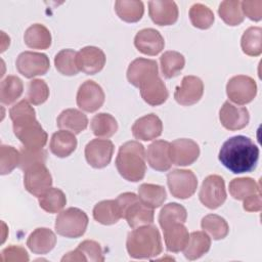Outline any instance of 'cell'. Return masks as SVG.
Segmentation results:
<instances>
[{
    "mask_svg": "<svg viewBox=\"0 0 262 262\" xmlns=\"http://www.w3.org/2000/svg\"><path fill=\"white\" fill-rule=\"evenodd\" d=\"M148 13L158 26H171L178 19V7L174 1H149Z\"/></svg>",
    "mask_w": 262,
    "mask_h": 262,
    "instance_id": "7402d4cb",
    "label": "cell"
},
{
    "mask_svg": "<svg viewBox=\"0 0 262 262\" xmlns=\"http://www.w3.org/2000/svg\"><path fill=\"white\" fill-rule=\"evenodd\" d=\"M203 94V81L196 76H184L181 86L176 87L174 98L181 105H191L200 101Z\"/></svg>",
    "mask_w": 262,
    "mask_h": 262,
    "instance_id": "9a60e30c",
    "label": "cell"
},
{
    "mask_svg": "<svg viewBox=\"0 0 262 262\" xmlns=\"http://www.w3.org/2000/svg\"><path fill=\"white\" fill-rule=\"evenodd\" d=\"M139 90L142 99L152 106L164 103L169 96L167 87L159 75L142 83Z\"/></svg>",
    "mask_w": 262,
    "mask_h": 262,
    "instance_id": "603a6c76",
    "label": "cell"
},
{
    "mask_svg": "<svg viewBox=\"0 0 262 262\" xmlns=\"http://www.w3.org/2000/svg\"><path fill=\"white\" fill-rule=\"evenodd\" d=\"M244 210L247 212H258L262 208V201H261V193H255L247 199L244 200L243 204Z\"/></svg>",
    "mask_w": 262,
    "mask_h": 262,
    "instance_id": "816d5d0a",
    "label": "cell"
},
{
    "mask_svg": "<svg viewBox=\"0 0 262 262\" xmlns=\"http://www.w3.org/2000/svg\"><path fill=\"white\" fill-rule=\"evenodd\" d=\"M13 132L25 147L39 149L47 143L48 135L37 120L13 126Z\"/></svg>",
    "mask_w": 262,
    "mask_h": 262,
    "instance_id": "8fae6325",
    "label": "cell"
},
{
    "mask_svg": "<svg viewBox=\"0 0 262 262\" xmlns=\"http://www.w3.org/2000/svg\"><path fill=\"white\" fill-rule=\"evenodd\" d=\"M77 64L86 75L99 73L105 64L104 52L95 46H86L77 53Z\"/></svg>",
    "mask_w": 262,
    "mask_h": 262,
    "instance_id": "e0dca14e",
    "label": "cell"
},
{
    "mask_svg": "<svg viewBox=\"0 0 262 262\" xmlns=\"http://www.w3.org/2000/svg\"><path fill=\"white\" fill-rule=\"evenodd\" d=\"M169 152L172 165L189 166L198 160L200 147L192 139L179 138L170 143Z\"/></svg>",
    "mask_w": 262,
    "mask_h": 262,
    "instance_id": "4fadbf2b",
    "label": "cell"
},
{
    "mask_svg": "<svg viewBox=\"0 0 262 262\" xmlns=\"http://www.w3.org/2000/svg\"><path fill=\"white\" fill-rule=\"evenodd\" d=\"M1 261L8 262V261H29V255L27 251L20 246L11 245L5 248L1 252Z\"/></svg>",
    "mask_w": 262,
    "mask_h": 262,
    "instance_id": "681fc988",
    "label": "cell"
},
{
    "mask_svg": "<svg viewBox=\"0 0 262 262\" xmlns=\"http://www.w3.org/2000/svg\"><path fill=\"white\" fill-rule=\"evenodd\" d=\"M115 10L122 20L127 23H136L142 17L144 13V6L141 1L118 0L115 2Z\"/></svg>",
    "mask_w": 262,
    "mask_h": 262,
    "instance_id": "836d02e7",
    "label": "cell"
},
{
    "mask_svg": "<svg viewBox=\"0 0 262 262\" xmlns=\"http://www.w3.org/2000/svg\"><path fill=\"white\" fill-rule=\"evenodd\" d=\"M163 123L155 114L145 115L137 119L132 126V134L136 139L148 141L162 134Z\"/></svg>",
    "mask_w": 262,
    "mask_h": 262,
    "instance_id": "44dd1931",
    "label": "cell"
},
{
    "mask_svg": "<svg viewBox=\"0 0 262 262\" xmlns=\"http://www.w3.org/2000/svg\"><path fill=\"white\" fill-rule=\"evenodd\" d=\"M242 10L244 15L254 21H259L262 18V1H243Z\"/></svg>",
    "mask_w": 262,
    "mask_h": 262,
    "instance_id": "f907efd6",
    "label": "cell"
},
{
    "mask_svg": "<svg viewBox=\"0 0 262 262\" xmlns=\"http://www.w3.org/2000/svg\"><path fill=\"white\" fill-rule=\"evenodd\" d=\"M9 117L12 121V125L18 126L36 120V113L31 103L23 99L9 110Z\"/></svg>",
    "mask_w": 262,
    "mask_h": 262,
    "instance_id": "f6af8a7d",
    "label": "cell"
},
{
    "mask_svg": "<svg viewBox=\"0 0 262 262\" xmlns=\"http://www.w3.org/2000/svg\"><path fill=\"white\" fill-rule=\"evenodd\" d=\"M93 218L100 224L112 225L121 218V211L116 200H104L97 203L93 208Z\"/></svg>",
    "mask_w": 262,
    "mask_h": 262,
    "instance_id": "f546056e",
    "label": "cell"
},
{
    "mask_svg": "<svg viewBox=\"0 0 262 262\" xmlns=\"http://www.w3.org/2000/svg\"><path fill=\"white\" fill-rule=\"evenodd\" d=\"M158 75L159 69L157 61L143 57L134 59L127 70V79L129 83L138 88L142 83Z\"/></svg>",
    "mask_w": 262,
    "mask_h": 262,
    "instance_id": "ac0fdd59",
    "label": "cell"
},
{
    "mask_svg": "<svg viewBox=\"0 0 262 262\" xmlns=\"http://www.w3.org/2000/svg\"><path fill=\"white\" fill-rule=\"evenodd\" d=\"M56 125L62 130H68L74 134H79L87 128L88 118L79 110L67 108L57 117Z\"/></svg>",
    "mask_w": 262,
    "mask_h": 262,
    "instance_id": "484cf974",
    "label": "cell"
},
{
    "mask_svg": "<svg viewBox=\"0 0 262 262\" xmlns=\"http://www.w3.org/2000/svg\"><path fill=\"white\" fill-rule=\"evenodd\" d=\"M104 99L105 95L101 86L92 80H87L80 85L76 97L77 105L87 113H94L99 110Z\"/></svg>",
    "mask_w": 262,
    "mask_h": 262,
    "instance_id": "30bf717a",
    "label": "cell"
},
{
    "mask_svg": "<svg viewBox=\"0 0 262 262\" xmlns=\"http://www.w3.org/2000/svg\"><path fill=\"white\" fill-rule=\"evenodd\" d=\"M56 244L54 232L46 227L36 228L27 239L28 248L35 254L44 255L49 253Z\"/></svg>",
    "mask_w": 262,
    "mask_h": 262,
    "instance_id": "d4e9b609",
    "label": "cell"
},
{
    "mask_svg": "<svg viewBox=\"0 0 262 262\" xmlns=\"http://www.w3.org/2000/svg\"><path fill=\"white\" fill-rule=\"evenodd\" d=\"M219 120L225 129L235 131L248 125L250 115L246 107L236 106L229 101H225L219 111Z\"/></svg>",
    "mask_w": 262,
    "mask_h": 262,
    "instance_id": "2e32d148",
    "label": "cell"
},
{
    "mask_svg": "<svg viewBox=\"0 0 262 262\" xmlns=\"http://www.w3.org/2000/svg\"><path fill=\"white\" fill-rule=\"evenodd\" d=\"M15 66L19 74L31 79L45 75L50 68V61L45 53L24 51L17 56Z\"/></svg>",
    "mask_w": 262,
    "mask_h": 262,
    "instance_id": "9c48e42d",
    "label": "cell"
},
{
    "mask_svg": "<svg viewBox=\"0 0 262 262\" xmlns=\"http://www.w3.org/2000/svg\"><path fill=\"white\" fill-rule=\"evenodd\" d=\"M23 91V81L16 76H7L0 85V100L3 104H11L20 97Z\"/></svg>",
    "mask_w": 262,
    "mask_h": 262,
    "instance_id": "f35d334b",
    "label": "cell"
},
{
    "mask_svg": "<svg viewBox=\"0 0 262 262\" xmlns=\"http://www.w3.org/2000/svg\"><path fill=\"white\" fill-rule=\"evenodd\" d=\"M122 218L126 219L131 228L149 225L154 222V209L145 206L133 192L121 193L116 199Z\"/></svg>",
    "mask_w": 262,
    "mask_h": 262,
    "instance_id": "277c9868",
    "label": "cell"
},
{
    "mask_svg": "<svg viewBox=\"0 0 262 262\" xmlns=\"http://www.w3.org/2000/svg\"><path fill=\"white\" fill-rule=\"evenodd\" d=\"M19 154H20V159H19L18 167L24 172L34 166L46 163L47 152L43 148L33 149V148H28L23 146L19 149Z\"/></svg>",
    "mask_w": 262,
    "mask_h": 262,
    "instance_id": "bcb514c9",
    "label": "cell"
},
{
    "mask_svg": "<svg viewBox=\"0 0 262 262\" xmlns=\"http://www.w3.org/2000/svg\"><path fill=\"white\" fill-rule=\"evenodd\" d=\"M218 159L226 169L234 174L248 173L257 167L259 148L251 138L236 135L222 144Z\"/></svg>",
    "mask_w": 262,
    "mask_h": 262,
    "instance_id": "6da1fadb",
    "label": "cell"
},
{
    "mask_svg": "<svg viewBox=\"0 0 262 262\" xmlns=\"http://www.w3.org/2000/svg\"><path fill=\"white\" fill-rule=\"evenodd\" d=\"M164 241L169 252L183 251L189 239V233L183 223H174L163 229Z\"/></svg>",
    "mask_w": 262,
    "mask_h": 262,
    "instance_id": "4316f807",
    "label": "cell"
},
{
    "mask_svg": "<svg viewBox=\"0 0 262 262\" xmlns=\"http://www.w3.org/2000/svg\"><path fill=\"white\" fill-rule=\"evenodd\" d=\"M226 94L230 101L244 105L251 102L257 94L256 81L246 75H237L229 79L226 85Z\"/></svg>",
    "mask_w": 262,
    "mask_h": 262,
    "instance_id": "ba28073f",
    "label": "cell"
},
{
    "mask_svg": "<svg viewBox=\"0 0 262 262\" xmlns=\"http://www.w3.org/2000/svg\"><path fill=\"white\" fill-rule=\"evenodd\" d=\"M189 19L193 27L207 30L214 23V13L206 5L202 3H194L189 9Z\"/></svg>",
    "mask_w": 262,
    "mask_h": 262,
    "instance_id": "ee69618b",
    "label": "cell"
},
{
    "mask_svg": "<svg viewBox=\"0 0 262 262\" xmlns=\"http://www.w3.org/2000/svg\"><path fill=\"white\" fill-rule=\"evenodd\" d=\"M49 97V88L44 80L33 79L28 84L27 100L34 104L39 105L44 103Z\"/></svg>",
    "mask_w": 262,
    "mask_h": 262,
    "instance_id": "7dc6e473",
    "label": "cell"
},
{
    "mask_svg": "<svg viewBox=\"0 0 262 262\" xmlns=\"http://www.w3.org/2000/svg\"><path fill=\"white\" fill-rule=\"evenodd\" d=\"M126 249L134 259H151L162 252V239L159 229L149 224L133 228L128 233Z\"/></svg>",
    "mask_w": 262,
    "mask_h": 262,
    "instance_id": "3957f363",
    "label": "cell"
},
{
    "mask_svg": "<svg viewBox=\"0 0 262 262\" xmlns=\"http://www.w3.org/2000/svg\"><path fill=\"white\" fill-rule=\"evenodd\" d=\"M226 196L225 182L221 176L213 174L205 178L199 192V199L205 207L217 209L224 204Z\"/></svg>",
    "mask_w": 262,
    "mask_h": 262,
    "instance_id": "52a82bcc",
    "label": "cell"
},
{
    "mask_svg": "<svg viewBox=\"0 0 262 262\" xmlns=\"http://www.w3.org/2000/svg\"><path fill=\"white\" fill-rule=\"evenodd\" d=\"M258 192H260V185L253 178L239 177L229 182V193L235 200L244 201Z\"/></svg>",
    "mask_w": 262,
    "mask_h": 262,
    "instance_id": "d590c367",
    "label": "cell"
},
{
    "mask_svg": "<svg viewBox=\"0 0 262 262\" xmlns=\"http://www.w3.org/2000/svg\"><path fill=\"white\" fill-rule=\"evenodd\" d=\"M24 41L30 48L47 49L51 45V34L44 25L34 24L26 30Z\"/></svg>",
    "mask_w": 262,
    "mask_h": 262,
    "instance_id": "4dcf8cb0",
    "label": "cell"
},
{
    "mask_svg": "<svg viewBox=\"0 0 262 262\" xmlns=\"http://www.w3.org/2000/svg\"><path fill=\"white\" fill-rule=\"evenodd\" d=\"M116 167L126 180L131 182L142 180L146 172L144 146L136 140L123 143L116 158Z\"/></svg>",
    "mask_w": 262,
    "mask_h": 262,
    "instance_id": "7a4b0ae2",
    "label": "cell"
},
{
    "mask_svg": "<svg viewBox=\"0 0 262 262\" xmlns=\"http://www.w3.org/2000/svg\"><path fill=\"white\" fill-rule=\"evenodd\" d=\"M39 206L47 213H57L63 209L67 204V198L63 191L56 187H50L43 194L38 196Z\"/></svg>",
    "mask_w": 262,
    "mask_h": 262,
    "instance_id": "8d00e7d4",
    "label": "cell"
},
{
    "mask_svg": "<svg viewBox=\"0 0 262 262\" xmlns=\"http://www.w3.org/2000/svg\"><path fill=\"white\" fill-rule=\"evenodd\" d=\"M77 51L73 49H62L54 57L56 70L64 76H75L80 70L77 64Z\"/></svg>",
    "mask_w": 262,
    "mask_h": 262,
    "instance_id": "7bdbcfd3",
    "label": "cell"
},
{
    "mask_svg": "<svg viewBox=\"0 0 262 262\" xmlns=\"http://www.w3.org/2000/svg\"><path fill=\"white\" fill-rule=\"evenodd\" d=\"M90 127L95 136L101 138H110L117 132L118 123L112 115L106 113H99L92 118Z\"/></svg>",
    "mask_w": 262,
    "mask_h": 262,
    "instance_id": "e575fe53",
    "label": "cell"
},
{
    "mask_svg": "<svg viewBox=\"0 0 262 262\" xmlns=\"http://www.w3.org/2000/svg\"><path fill=\"white\" fill-rule=\"evenodd\" d=\"M160 63L163 76L167 79H171L178 76L183 70L185 58L180 52L169 50L161 55Z\"/></svg>",
    "mask_w": 262,
    "mask_h": 262,
    "instance_id": "d6a6232c",
    "label": "cell"
},
{
    "mask_svg": "<svg viewBox=\"0 0 262 262\" xmlns=\"http://www.w3.org/2000/svg\"><path fill=\"white\" fill-rule=\"evenodd\" d=\"M203 230L209 233L213 239L219 241L226 237L229 231V226L226 220L216 214L206 215L201 222Z\"/></svg>",
    "mask_w": 262,
    "mask_h": 262,
    "instance_id": "ab89813d",
    "label": "cell"
},
{
    "mask_svg": "<svg viewBox=\"0 0 262 262\" xmlns=\"http://www.w3.org/2000/svg\"><path fill=\"white\" fill-rule=\"evenodd\" d=\"M218 13L222 20L228 26H238L245 19L242 10V2L238 0L222 1L219 5Z\"/></svg>",
    "mask_w": 262,
    "mask_h": 262,
    "instance_id": "60d3db41",
    "label": "cell"
},
{
    "mask_svg": "<svg viewBox=\"0 0 262 262\" xmlns=\"http://www.w3.org/2000/svg\"><path fill=\"white\" fill-rule=\"evenodd\" d=\"M187 218L186 209L178 203L165 205L159 214V223L162 229L174 223H184Z\"/></svg>",
    "mask_w": 262,
    "mask_h": 262,
    "instance_id": "74e56055",
    "label": "cell"
},
{
    "mask_svg": "<svg viewBox=\"0 0 262 262\" xmlns=\"http://www.w3.org/2000/svg\"><path fill=\"white\" fill-rule=\"evenodd\" d=\"M211 247V238L205 231H192L183 249L184 257L188 260H196L205 255Z\"/></svg>",
    "mask_w": 262,
    "mask_h": 262,
    "instance_id": "f1b7e54d",
    "label": "cell"
},
{
    "mask_svg": "<svg viewBox=\"0 0 262 262\" xmlns=\"http://www.w3.org/2000/svg\"><path fill=\"white\" fill-rule=\"evenodd\" d=\"M138 198L145 206L156 209L164 204L167 199V192L162 185L142 183L138 187Z\"/></svg>",
    "mask_w": 262,
    "mask_h": 262,
    "instance_id": "1f68e13d",
    "label": "cell"
},
{
    "mask_svg": "<svg viewBox=\"0 0 262 262\" xmlns=\"http://www.w3.org/2000/svg\"><path fill=\"white\" fill-rule=\"evenodd\" d=\"M19 150L11 145L2 144L0 147V172L1 175H6L19 165Z\"/></svg>",
    "mask_w": 262,
    "mask_h": 262,
    "instance_id": "c3c4849f",
    "label": "cell"
},
{
    "mask_svg": "<svg viewBox=\"0 0 262 262\" xmlns=\"http://www.w3.org/2000/svg\"><path fill=\"white\" fill-rule=\"evenodd\" d=\"M87 214L79 208H68L61 211L55 219V231L69 238L82 236L88 226Z\"/></svg>",
    "mask_w": 262,
    "mask_h": 262,
    "instance_id": "5b68a950",
    "label": "cell"
},
{
    "mask_svg": "<svg viewBox=\"0 0 262 262\" xmlns=\"http://www.w3.org/2000/svg\"><path fill=\"white\" fill-rule=\"evenodd\" d=\"M51 152L58 158H67L75 151L77 147V139L75 134L60 129L52 134L49 144Z\"/></svg>",
    "mask_w": 262,
    "mask_h": 262,
    "instance_id": "83f0119b",
    "label": "cell"
},
{
    "mask_svg": "<svg viewBox=\"0 0 262 262\" xmlns=\"http://www.w3.org/2000/svg\"><path fill=\"white\" fill-rule=\"evenodd\" d=\"M61 261H92L102 262L104 261L103 252L100 245L91 239L83 241L79 244L77 249L67 253Z\"/></svg>",
    "mask_w": 262,
    "mask_h": 262,
    "instance_id": "cb8c5ba5",
    "label": "cell"
},
{
    "mask_svg": "<svg viewBox=\"0 0 262 262\" xmlns=\"http://www.w3.org/2000/svg\"><path fill=\"white\" fill-rule=\"evenodd\" d=\"M167 184L174 198L185 200L195 192L198 179L191 170L174 169L167 174Z\"/></svg>",
    "mask_w": 262,
    "mask_h": 262,
    "instance_id": "8992f818",
    "label": "cell"
},
{
    "mask_svg": "<svg viewBox=\"0 0 262 262\" xmlns=\"http://www.w3.org/2000/svg\"><path fill=\"white\" fill-rule=\"evenodd\" d=\"M25 188L33 195L40 196L52 185V177L45 164L34 166L25 171Z\"/></svg>",
    "mask_w": 262,
    "mask_h": 262,
    "instance_id": "5bb4252c",
    "label": "cell"
},
{
    "mask_svg": "<svg viewBox=\"0 0 262 262\" xmlns=\"http://www.w3.org/2000/svg\"><path fill=\"white\" fill-rule=\"evenodd\" d=\"M261 34L262 29L260 27H250L245 31L241 40L244 53L249 56H259L262 53Z\"/></svg>",
    "mask_w": 262,
    "mask_h": 262,
    "instance_id": "b9f144b4",
    "label": "cell"
},
{
    "mask_svg": "<svg viewBox=\"0 0 262 262\" xmlns=\"http://www.w3.org/2000/svg\"><path fill=\"white\" fill-rule=\"evenodd\" d=\"M134 45L139 52L154 56L164 49L165 41L159 31L146 28L140 30L136 34L134 38Z\"/></svg>",
    "mask_w": 262,
    "mask_h": 262,
    "instance_id": "d6986e66",
    "label": "cell"
},
{
    "mask_svg": "<svg viewBox=\"0 0 262 262\" xmlns=\"http://www.w3.org/2000/svg\"><path fill=\"white\" fill-rule=\"evenodd\" d=\"M169 148L170 142L166 140H156L147 146L145 159L154 170L165 172L171 168L172 162L170 159Z\"/></svg>",
    "mask_w": 262,
    "mask_h": 262,
    "instance_id": "ffe728a7",
    "label": "cell"
},
{
    "mask_svg": "<svg viewBox=\"0 0 262 262\" xmlns=\"http://www.w3.org/2000/svg\"><path fill=\"white\" fill-rule=\"evenodd\" d=\"M114 144L108 139H92L85 146L87 163L96 169L106 167L113 158Z\"/></svg>",
    "mask_w": 262,
    "mask_h": 262,
    "instance_id": "7c38bea8",
    "label": "cell"
}]
</instances>
